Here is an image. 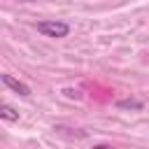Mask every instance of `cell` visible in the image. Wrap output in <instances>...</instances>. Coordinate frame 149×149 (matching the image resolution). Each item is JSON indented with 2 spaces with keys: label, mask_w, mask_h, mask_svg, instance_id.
<instances>
[{
  "label": "cell",
  "mask_w": 149,
  "mask_h": 149,
  "mask_svg": "<svg viewBox=\"0 0 149 149\" xmlns=\"http://www.w3.org/2000/svg\"><path fill=\"white\" fill-rule=\"evenodd\" d=\"M0 116H2L5 121H19V112H16L14 107H9V105H2V107H0Z\"/></svg>",
  "instance_id": "277c9868"
},
{
  "label": "cell",
  "mask_w": 149,
  "mask_h": 149,
  "mask_svg": "<svg viewBox=\"0 0 149 149\" xmlns=\"http://www.w3.org/2000/svg\"><path fill=\"white\" fill-rule=\"evenodd\" d=\"M63 93H65V95H68V98H77V100H79V98H81V91H77V88H65V91H63Z\"/></svg>",
  "instance_id": "5b68a950"
},
{
  "label": "cell",
  "mask_w": 149,
  "mask_h": 149,
  "mask_svg": "<svg viewBox=\"0 0 149 149\" xmlns=\"http://www.w3.org/2000/svg\"><path fill=\"white\" fill-rule=\"evenodd\" d=\"M116 107L119 109H142L144 105L137 98H126V100H116Z\"/></svg>",
  "instance_id": "3957f363"
},
{
  "label": "cell",
  "mask_w": 149,
  "mask_h": 149,
  "mask_svg": "<svg viewBox=\"0 0 149 149\" xmlns=\"http://www.w3.org/2000/svg\"><path fill=\"white\" fill-rule=\"evenodd\" d=\"M35 28H37V33H42V35H47V37H56V40L68 37V33H70V23H65V21H56V19L37 21Z\"/></svg>",
  "instance_id": "6da1fadb"
},
{
  "label": "cell",
  "mask_w": 149,
  "mask_h": 149,
  "mask_svg": "<svg viewBox=\"0 0 149 149\" xmlns=\"http://www.w3.org/2000/svg\"><path fill=\"white\" fill-rule=\"evenodd\" d=\"M2 84H5V86H9L12 91H16L19 95H30V86H28V84H23L21 79L12 77V74H2Z\"/></svg>",
  "instance_id": "7a4b0ae2"
}]
</instances>
